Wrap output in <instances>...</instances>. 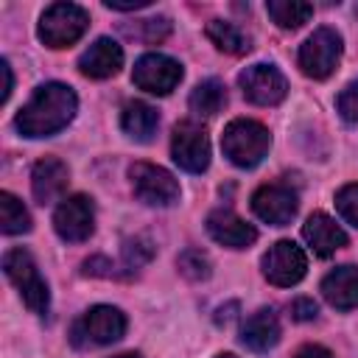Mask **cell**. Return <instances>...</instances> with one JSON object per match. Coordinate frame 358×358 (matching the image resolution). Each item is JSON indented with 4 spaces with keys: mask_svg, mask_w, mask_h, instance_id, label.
Listing matches in <instances>:
<instances>
[{
    "mask_svg": "<svg viewBox=\"0 0 358 358\" xmlns=\"http://www.w3.org/2000/svg\"><path fill=\"white\" fill-rule=\"evenodd\" d=\"M221 148L224 157L238 165V168H255L271 148V134L263 123L249 120V117H238L229 120L224 134H221Z\"/></svg>",
    "mask_w": 358,
    "mask_h": 358,
    "instance_id": "2",
    "label": "cell"
},
{
    "mask_svg": "<svg viewBox=\"0 0 358 358\" xmlns=\"http://www.w3.org/2000/svg\"><path fill=\"white\" fill-rule=\"evenodd\" d=\"M53 229L67 243L87 241L92 235V229H95V207H92V199L84 196V193H76V196L62 199V204L53 213Z\"/></svg>",
    "mask_w": 358,
    "mask_h": 358,
    "instance_id": "11",
    "label": "cell"
},
{
    "mask_svg": "<svg viewBox=\"0 0 358 358\" xmlns=\"http://www.w3.org/2000/svg\"><path fill=\"white\" fill-rule=\"evenodd\" d=\"M76 106H78V98L67 84L48 81L20 109L14 126H17V131L22 137H31V140L34 137H50V134L62 131L73 120Z\"/></svg>",
    "mask_w": 358,
    "mask_h": 358,
    "instance_id": "1",
    "label": "cell"
},
{
    "mask_svg": "<svg viewBox=\"0 0 358 358\" xmlns=\"http://www.w3.org/2000/svg\"><path fill=\"white\" fill-rule=\"evenodd\" d=\"M90 28V14L76 3H53L39 17V39L48 48H70Z\"/></svg>",
    "mask_w": 358,
    "mask_h": 358,
    "instance_id": "4",
    "label": "cell"
},
{
    "mask_svg": "<svg viewBox=\"0 0 358 358\" xmlns=\"http://www.w3.org/2000/svg\"><path fill=\"white\" fill-rule=\"evenodd\" d=\"M112 268L115 266L109 260H103V257H92V260L84 263V274H92V277H115Z\"/></svg>",
    "mask_w": 358,
    "mask_h": 358,
    "instance_id": "31",
    "label": "cell"
},
{
    "mask_svg": "<svg viewBox=\"0 0 358 358\" xmlns=\"http://www.w3.org/2000/svg\"><path fill=\"white\" fill-rule=\"evenodd\" d=\"M322 294L336 310L358 305V266H338L322 280Z\"/></svg>",
    "mask_w": 358,
    "mask_h": 358,
    "instance_id": "19",
    "label": "cell"
},
{
    "mask_svg": "<svg viewBox=\"0 0 358 358\" xmlns=\"http://www.w3.org/2000/svg\"><path fill=\"white\" fill-rule=\"evenodd\" d=\"M336 210H338V215H341L347 224H352V227L358 229V182L344 185V187L336 193Z\"/></svg>",
    "mask_w": 358,
    "mask_h": 358,
    "instance_id": "27",
    "label": "cell"
},
{
    "mask_svg": "<svg viewBox=\"0 0 358 358\" xmlns=\"http://www.w3.org/2000/svg\"><path fill=\"white\" fill-rule=\"evenodd\" d=\"M129 179L134 187V196L145 204L154 207H168L179 199V182L173 179V173H168L159 165L151 162H134L129 168Z\"/></svg>",
    "mask_w": 358,
    "mask_h": 358,
    "instance_id": "8",
    "label": "cell"
},
{
    "mask_svg": "<svg viewBox=\"0 0 358 358\" xmlns=\"http://www.w3.org/2000/svg\"><path fill=\"white\" fill-rule=\"evenodd\" d=\"M308 271V257L294 241H277L263 255V274L271 285L291 288L296 285Z\"/></svg>",
    "mask_w": 358,
    "mask_h": 358,
    "instance_id": "13",
    "label": "cell"
},
{
    "mask_svg": "<svg viewBox=\"0 0 358 358\" xmlns=\"http://www.w3.org/2000/svg\"><path fill=\"white\" fill-rule=\"evenodd\" d=\"M0 70H3V81H6V84H3V103H6V101H8V95H11V87H14L11 67H8V62H6V59L0 62Z\"/></svg>",
    "mask_w": 358,
    "mask_h": 358,
    "instance_id": "34",
    "label": "cell"
},
{
    "mask_svg": "<svg viewBox=\"0 0 358 358\" xmlns=\"http://www.w3.org/2000/svg\"><path fill=\"white\" fill-rule=\"evenodd\" d=\"M171 157L187 173H201L210 165V137L204 126L196 120H182L173 126L171 137Z\"/></svg>",
    "mask_w": 358,
    "mask_h": 358,
    "instance_id": "6",
    "label": "cell"
},
{
    "mask_svg": "<svg viewBox=\"0 0 358 358\" xmlns=\"http://www.w3.org/2000/svg\"><path fill=\"white\" fill-rule=\"evenodd\" d=\"M207 232L215 243L229 246V249H246L257 241V229L238 218L232 210H215L207 215Z\"/></svg>",
    "mask_w": 358,
    "mask_h": 358,
    "instance_id": "14",
    "label": "cell"
},
{
    "mask_svg": "<svg viewBox=\"0 0 358 358\" xmlns=\"http://www.w3.org/2000/svg\"><path fill=\"white\" fill-rule=\"evenodd\" d=\"M151 257H154V246H151L148 238H129V241L123 243V260H126L131 268L145 266Z\"/></svg>",
    "mask_w": 358,
    "mask_h": 358,
    "instance_id": "28",
    "label": "cell"
},
{
    "mask_svg": "<svg viewBox=\"0 0 358 358\" xmlns=\"http://www.w3.org/2000/svg\"><path fill=\"white\" fill-rule=\"evenodd\" d=\"M299 207V196L291 185L285 182H271L263 185L252 193V210L260 221L271 224V227H285L291 224V218L296 215Z\"/></svg>",
    "mask_w": 358,
    "mask_h": 358,
    "instance_id": "12",
    "label": "cell"
},
{
    "mask_svg": "<svg viewBox=\"0 0 358 358\" xmlns=\"http://www.w3.org/2000/svg\"><path fill=\"white\" fill-rule=\"evenodd\" d=\"M280 341V322L271 308L255 310L241 327V344L252 352H268Z\"/></svg>",
    "mask_w": 358,
    "mask_h": 358,
    "instance_id": "18",
    "label": "cell"
},
{
    "mask_svg": "<svg viewBox=\"0 0 358 358\" xmlns=\"http://www.w3.org/2000/svg\"><path fill=\"white\" fill-rule=\"evenodd\" d=\"M341 48H344L341 34L336 28H327V25L316 28L299 48V56H296L299 70L308 78H319V81L327 78L341 62Z\"/></svg>",
    "mask_w": 358,
    "mask_h": 358,
    "instance_id": "5",
    "label": "cell"
},
{
    "mask_svg": "<svg viewBox=\"0 0 358 358\" xmlns=\"http://www.w3.org/2000/svg\"><path fill=\"white\" fill-rule=\"evenodd\" d=\"M232 310H238V305H235V302H232V305H227V308H221V310H218V316H215V322H229V319L235 316Z\"/></svg>",
    "mask_w": 358,
    "mask_h": 358,
    "instance_id": "35",
    "label": "cell"
},
{
    "mask_svg": "<svg viewBox=\"0 0 358 358\" xmlns=\"http://www.w3.org/2000/svg\"><path fill=\"white\" fill-rule=\"evenodd\" d=\"M302 238L308 241V246H310L319 257H330L336 249L347 246L344 229H341L327 213H313V215H308V221H305V227H302Z\"/></svg>",
    "mask_w": 358,
    "mask_h": 358,
    "instance_id": "17",
    "label": "cell"
},
{
    "mask_svg": "<svg viewBox=\"0 0 358 358\" xmlns=\"http://www.w3.org/2000/svg\"><path fill=\"white\" fill-rule=\"evenodd\" d=\"M3 271L22 294V302L28 305V310H34L36 316H45L50 308V291H48V282L42 280L34 257L25 249H8L3 255Z\"/></svg>",
    "mask_w": 358,
    "mask_h": 358,
    "instance_id": "3",
    "label": "cell"
},
{
    "mask_svg": "<svg viewBox=\"0 0 358 358\" xmlns=\"http://www.w3.org/2000/svg\"><path fill=\"white\" fill-rule=\"evenodd\" d=\"M182 76H185L182 64L165 53H145L134 62L131 70V81L151 95H168L171 90H176Z\"/></svg>",
    "mask_w": 358,
    "mask_h": 358,
    "instance_id": "9",
    "label": "cell"
},
{
    "mask_svg": "<svg viewBox=\"0 0 358 358\" xmlns=\"http://www.w3.org/2000/svg\"><path fill=\"white\" fill-rule=\"evenodd\" d=\"M336 109H338V115H341L347 123H358V81L347 84V87L338 92Z\"/></svg>",
    "mask_w": 358,
    "mask_h": 358,
    "instance_id": "29",
    "label": "cell"
},
{
    "mask_svg": "<svg viewBox=\"0 0 358 358\" xmlns=\"http://www.w3.org/2000/svg\"><path fill=\"white\" fill-rule=\"evenodd\" d=\"M224 103H227V87H224L218 78H207V81L196 84V90H193L190 98H187L190 112H196V115H201V117L218 115V112L224 109Z\"/></svg>",
    "mask_w": 358,
    "mask_h": 358,
    "instance_id": "22",
    "label": "cell"
},
{
    "mask_svg": "<svg viewBox=\"0 0 358 358\" xmlns=\"http://www.w3.org/2000/svg\"><path fill=\"white\" fill-rule=\"evenodd\" d=\"M126 333V316L112 305H95L90 308L76 324H73V344H112Z\"/></svg>",
    "mask_w": 358,
    "mask_h": 358,
    "instance_id": "7",
    "label": "cell"
},
{
    "mask_svg": "<svg viewBox=\"0 0 358 358\" xmlns=\"http://www.w3.org/2000/svg\"><path fill=\"white\" fill-rule=\"evenodd\" d=\"M115 358H140L137 352H120V355H115Z\"/></svg>",
    "mask_w": 358,
    "mask_h": 358,
    "instance_id": "36",
    "label": "cell"
},
{
    "mask_svg": "<svg viewBox=\"0 0 358 358\" xmlns=\"http://www.w3.org/2000/svg\"><path fill=\"white\" fill-rule=\"evenodd\" d=\"M67 179H70V171L62 159L56 157H42L34 171H31V190H34V199L39 204H50L56 199H62L64 187H67Z\"/></svg>",
    "mask_w": 358,
    "mask_h": 358,
    "instance_id": "15",
    "label": "cell"
},
{
    "mask_svg": "<svg viewBox=\"0 0 358 358\" xmlns=\"http://www.w3.org/2000/svg\"><path fill=\"white\" fill-rule=\"evenodd\" d=\"M207 39H210L218 50H224V53H229V56H243V53H249V48H252V39H249L235 22H227V20H213V22H207Z\"/></svg>",
    "mask_w": 358,
    "mask_h": 358,
    "instance_id": "21",
    "label": "cell"
},
{
    "mask_svg": "<svg viewBox=\"0 0 358 358\" xmlns=\"http://www.w3.org/2000/svg\"><path fill=\"white\" fill-rule=\"evenodd\" d=\"M103 6L112 8V11H137V8H145L148 0H134V3H112V0H106Z\"/></svg>",
    "mask_w": 358,
    "mask_h": 358,
    "instance_id": "33",
    "label": "cell"
},
{
    "mask_svg": "<svg viewBox=\"0 0 358 358\" xmlns=\"http://www.w3.org/2000/svg\"><path fill=\"white\" fill-rule=\"evenodd\" d=\"M0 229L6 235H20V232L31 229V215H28L25 204L8 190L0 193Z\"/></svg>",
    "mask_w": 358,
    "mask_h": 358,
    "instance_id": "24",
    "label": "cell"
},
{
    "mask_svg": "<svg viewBox=\"0 0 358 358\" xmlns=\"http://www.w3.org/2000/svg\"><path fill=\"white\" fill-rule=\"evenodd\" d=\"M238 87H241L243 98L257 103V106H277L288 92L285 76L274 64H263V62L249 64L238 76Z\"/></svg>",
    "mask_w": 358,
    "mask_h": 358,
    "instance_id": "10",
    "label": "cell"
},
{
    "mask_svg": "<svg viewBox=\"0 0 358 358\" xmlns=\"http://www.w3.org/2000/svg\"><path fill=\"white\" fill-rule=\"evenodd\" d=\"M294 358H333V355H330V350H324V347H319V344H308V347H302Z\"/></svg>",
    "mask_w": 358,
    "mask_h": 358,
    "instance_id": "32",
    "label": "cell"
},
{
    "mask_svg": "<svg viewBox=\"0 0 358 358\" xmlns=\"http://www.w3.org/2000/svg\"><path fill=\"white\" fill-rule=\"evenodd\" d=\"M316 313H319V308H316V302L308 299V296H299V299H294V305H291V316H294L296 322H310V319H316Z\"/></svg>",
    "mask_w": 358,
    "mask_h": 358,
    "instance_id": "30",
    "label": "cell"
},
{
    "mask_svg": "<svg viewBox=\"0 0 358 358\" xmlns=\"http://www.w3.org/2000/svg\"><path fill=\"white\" fill-rule=\"evenodd\" d=\"M176 266H179L182 277H187V280H193V282L210 277V257H207L201 249H185V252L179 255Z\"/></svg>",
    "mask_w": 358,
    "mask_h": 358,
    "instance_id": "26",
    "label": "cell"
},
{
    "mask_svg": "<svg viewBox=\"0 0 358 358\" xmlns=\"http://www.w3.org/2000/svg\"><path fill=\"white\" fill-rule=\"evenodd\" d=\"M129 36L140 39V42H148V45H157L162 42L168 34H171V22L165 17H151V20H140L137 25H126L123 28Z\"/></svg>",
    "mask_w": 358,
    "mask_h": 358,
    "instance_id": "25",
    "label": "cell"
},
{
    "mask_svg": "<svg viewBox=\"0 0 358 358\" xmlns=\"http://www.w3.org/2000/svg\"><path fill=\"white\" fill-rule=\"evenodd\" d=\"M120 126L129 137L140 140V143H148L159 126V115L154 106L143 103V101H129L123 106V115H120Z\"/></svg>",
    "mask_w": 358,
    "mask_h": 358,
    "instance_id": "20",
    "label": "cell"
},
{
    "mask_svg": "<svg viewBox=\"0 0 358 358\" xmlns=\"http://www.w3.org/2000/svg\"><path fill=\"white\" fill-rule=\"evenodd\" d=\"M266 11H268V17L280 28L294 31V28H299V25H305L310 20L313 6L310 3H302V0H268L266 3Z\"/></svg>",
    "mask_w": 358,
    "mask_h": 358,
    "instance_id": "23",
    "label": "cell"
},
{
    "mask_svg": "<svg viewBox=\"0 0 358 358\" xmlns=\"http://www.w3.org/2000/svg\"><path fill=\"white\" fill-rule=\"evenodd\" d=\"M215 358H235L232 352H221V355H215Z\"/></svg>",
    "mask_w": 358,
    "mask_h": 358,
    "instance_id": "37",
    "label": "cell"
},
{
    "mask_svg": "<svg viewBox=\"0 0 358 358\" xmlns=\"http://www.w3.org/2000/svg\"><path fill=\"white\" fill-rule=\"evenodd\" d=\"M123 67V50L115 39L101 36L95 39L78 59V70L87 78H109Z\"/></svg>",
    "mask_w": 358,
    "mask_h": 358,
    "instance_id": "16",
    "label": "cell"
}]
</instances>
